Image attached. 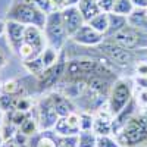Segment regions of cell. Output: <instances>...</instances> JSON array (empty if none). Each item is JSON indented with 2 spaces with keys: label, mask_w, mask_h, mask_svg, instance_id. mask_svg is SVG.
<instances>
[{
  "label": "cell",
  "mask_w": 147,
  "mask_h": 147,
  "mask_svg": "<svg viewBox=\"0 0 147 147\" xmlns=\"http://www.w3.org/2000/svg\"><path fill=\"white\" fill-rule=\"evenodd\" d=\"M6 21H15L25 27L44 28L47 21V13H44L37 6L25 2V0H15L7 10Z\"/></svg>",
  "instance_id": "obj_1"
},
{
  "label": "cell",
  "mask_w": 147,
  "mask_h": 147,
  "mask_svg": "<svg viewBox=\"0 0 147 147\" xmlns=\"http://www.w3.org/2000/svg\"><path fill=\"white\" fill-rule=\"evenodd\" d=\"M116 140L122 147H137L147 143V119L140 113L134 115L116 134Z\"/></svg>",
  "instance_id": "obj_2"
},
{
  "label": "cell",
  "mask_w": 147,
  "mask_h": 147,
  "mask_svg": "<svg viewBox=\"0 0 147 147\" xmlns=\"http://www.w3.org/2000/svg\"><path fill=\"white\" fill-rule=\"evenodd\" d=\"M132 87L131 82L125 78H118L112 84V88L107 96V106L113 116H116L119 112H122L132 100Z\"/></svg>",
  "instance_id": "obj_3"
},
{
  "label": "cell",
  "mask_w": 147,
  "mask_h": 147,
  "mask_svg": "<svg viewBox=\"0 0 147 147\" xmlns=\"http://www.w3.org/2000/svg\"><path fill=\"white\" fill-rule=\"evenodd\" d=\"M66 63H68L66 53L63 50H60L57 62L53 66L43 71L40 75L37 77V90H38L40 93H44V91L52 90L53 87H56V85H59L60 81H62L63 77H65Z\"/></svg>",
  "instance_id": "obj_4"
},
{
  "label": "cell",
  "mask_w": 147,
  "mask_h": 147,
  "mask_svg": "<svg viewBox=\"0 0 147 147\" xmlns=\"http://www.w3.org/2000/svg\"><path fill=\"white\" fill-rule=\"evenodd\" d=\"M43 31L47 40V46L56 49V50H62V46L68 38V34L63 27L60 10H53L50 13H47V21Z\"/></svg>",
  "instance_id": "obj_5"
},
{
  "label": "cell",
  "mask_w": 147,
  "mask_h": 147,
  "mask_svg": "<svg viewBox=\"0 0 147 147\" xmlns=\"http://www.w3.org/2000/svg\"><path fill=\"white\" fill-rule=\"evenodd\" d=\"M97 49H99L109 60H112L113 63L121 65V66H127L134 60L132 50L121 46L113 38H105L99 46H97Z\"/></svg>",
  "instance_id": "obj_6"
},
{
  "label": "cell",
  "mask_w": 147,
  "mask_h": 147,
  "mask_svg": "<svg viewBox=\"0 0 147 147\" xmlns=\"http://www.w3.org/2000/svg\"><path fill=\"white\" fill-rule=\"evenodd\" d=\"M109 38H113L116 43L132 52L138 50V49H147V32L134 28L131 25H127L125 28H122L119 32H116L113 37H109Z\"/></svg>",
  "instance_id": "obj_7"
},
{
  "label": "cell",
  "mask_w": 147,
  "mask_h": 147,
  "mask_svg": "<svg viewBox=\"0 0 147 147\" xmlns=\"http://www.w3.org/2000/svg\"><path fill=\"white\" fill-rule=\"evenodd\" d=\"M37 119H38L40 131H52L59 119V115L56 113V109L53 106V102L50 96H44L37 103Z\"/></svg>",
  "instance_id": "obj_8"
},
{
  "label": "cell",
  "mask_w": 147,
  "mask_h": 147,
  "mask_svg": "<svg viewBox=\"0 0 147 147\" xmlns=\"http://www.w3.org/2000/svg\"><path fill=\"white\" fill-rule=\"evenodd\" d=\"M71 40L74 43H77L80 46H85V47H97L103 40L105 35L100 34L99 31H96L93 27H90L88 24H84V25L71 37Z\"/></svg>",
  "instance_id": "obj_9"
},
{
  "label": "cell",
  "mask_w": 147,
  "mask_h": 147,
  "mask_svg": "<svg viewBox=\"0 0 147 147\" xmlns=\"http://www.w3.org/2000/svg\"><path fill=\"white\" fill-rule=\"evenodd\" d=\"M60 15H62V22H63L65 31L69 38L85 24L81 12L78 10L77 6H68V7L62 9L60 10Z\"/></svg>",
  "instance_id": "obj_10"
},
{
  "label": "cell",
  "mask_w": 147,
  "mask_h": 147,
  "mask_svg": "<svg viewBox=\"0 0 147 147\" xmlns=\"http://www.w3.org/2000/svg\"><path fill=\"white\" fill-rule=\"evenodd\" d=\"M25 25H22L15 21H6L5 22V35L10 49L15 53H18L19 47L24 44V37H25Z\"/></svg>",
  "instance_id": "obj_11"
},
{
  "label": "cell",
  "mask_w": 147,
  "mask_h": 147,
  "mask_svg": "<svg viewBox=\"0 0 147 147\" xmlns=\"http://www.w3.org/2000/svg\"><path fill=\"white\" fill-rule=\"evenodd\" d=\"M24 43L32 47L37 56H40L43 50L47 47V40L43 28L38 27H27L25 28V37H24Z\"/></svg>",
  "instance_id": "obj_12"
},
{
  "label": "cell",
  "mask_w": 147,
  "mask_h": 147,
  "mask_svg": "<svg viewBox=\"0 0 147 147\" xmlns=\"http://www.w3.org/2000/svg\"><path fill=\"white\" fill-rule=\"evenodd\" d=\"M49 96H50V99L53 102V106L56 109V113L59 115V118H63V116L71 115L72 112H77L75 105L72 103V100L60 91H52Z\"/></svg>",
  "instance_id": "obj_13"
},
{
  "label": "cell",
  "mask_w": 147,
  "mask_h": 147,
  "mask_svg": "<svg viewBox=\"0 0 147 147\" xmlns=\"http://www.w3.org/2000/svg\"><path fill=\"white\" fill-rule=\"evenodd\" d=\"M77 7L81 12V15H82L85 24H87L88 21H91L96 15H99L102 12L99 3H97V0H80Z\"/></svg>",
  "instance_id": "obj_14"
},
{
  "label": "cell",
  "mask_w": 147,
  "mask_h": 147,
  "mask_svg": "<svg viewBox=\"0 0 147 147\" xmlns=\"http://www.w3.org/2000/svg\"><path fill=\"white\" fill-rule=\"evenodd\" d=\"M127 25H128L127 16H122V15L113 13V12H109V27H107V31L105 34V38L113 37L116 32H119L122 28H125Z\"/></svg>",
  "instance_id": "obj_15"
},
{
  "label": "cell",
  "mask_w": 147,
  "mask_h": 147,
  "mask_svg": "<svg viewBox=\"0 0 147 147\" xmlns=\"http://www.w3.org/2000/svg\"><path fill=\"white\" fill-rule=\"evenodd\" d=\"M128 19V25L138 28L147 32V9H138L136 7L131 13L127 16Z\"/></svg>",
  "instance_id": "obj_16"
},
{
  "label": "cell",
  "mask_w": 147,
  "mask_h": 147,
  "mask_svg": "<svg viewBox=\"0 0 147 147\" xmlns=\"http://www.w3.org/2000/svg\"><path fill=\"white\" fill-rule=\"evenodd\" d=\"M24 136H27V137H32L35 136L37 132L40 131V125H38V119H37V115L32 116L31 113L27 116V119L22 122V125L18 128Z\"/></svg>",
  "instance_id": "obj_17"
},
{
  "label": "cell",
  "mask_w": 147,
  "mask_h": 147,
  "mask_svg": "<svg viewBox=\"0 0 147 147\" xmlns=\"http://www.w3.org/2000/svg\"><path fill=\"white\" fill-rule=\"evenodd\" d=\"M53 132L56 134V136H59V137H69V136H78L81 131L72 128L68 124L66 118H59L57 122H56V125H55V128H53Z\"/></svg>",
  "instance_id": "obj_18"
},
{
  "label": "cell",
  "mask_w": 147,
  "mask_h": 147,
  "mask_svg": "<svg viewBox=\"0 0 147 147\" xmlns=\"http://www.w3.org/2000/svg\"><path fill=\"white\" fill-rule=\"evenodd\" d=\"M90 27H93L96 31H99L100 34H106L107 27H109V13L107 12H100L99 15H96L91 21L87 22Z\"/></svg>",
  "instance_id": "obj_19"
},
{
  "label": "cell",
  "mask_w": 147,
  "mask_h": 147,
  "mask_svg": "<svg viewBox=\"0 0 147 147\" xmlns=\"http://www.w3.org/2000/svg\"><path fill=\"white\" fill-rule=\"evenodd\" d=\"M77 147H97V136L93 131H81Z\"/></svg>",
  "instance_id": "obj_20"
},
{
  "label": "cell",
  "mask_w": 147,
  "mask_h": 147,
  "mask_svg": "<svg viewBox=\"0 0 147 147\" xmlns=\"http://www.w3.org/2000/svg\"><path fill=\"white\" fill-rule=\"evenodd\" d=\"M134 9L136 7H134L131 0H115L112 12L113 13H118V15H122V16H128Z\"/></svg>",
  "instance_id": "obj_21"
},
{
  "label": "cell",
  "mask_w": 147,
  "mask_h": 147,
  "mask_svg": "<svg viewBox=\"0 0 147 147\" xmlns=\"http://www.w3.org/2000/svg\"><path fill=\"white\" fill-rule=\"evenodd\" d=\"M24 66H25V69H27L30 74H32V75H35V77H38L40 74L44 71V65H43V62H41L40 56L35 57V59H31V60L24 62Z\"/></svg>",
  "instance_id": "obj_22"
},
{
  "label": "cell",
  "mask_w": 147,
  "mask_h": 147,
  "mask_svg": "<svg viewBox=\"0 0 147 147\" xmlns=\"http://www.w3.org/2000/svg\"><path fill=\"white\" fill-rule=\"evenodd\" d=\"M94 125V115L88 110H82L80 112V127L81 131H93Z\"/></svg>",
  "instance_id": "obj_23"
},
{
  "label": "cell",
  "mask_w": 147,
  "mask_h": 147,
  "mask_svg": "<svg viewBox=\"0 0 147 147\" xmlns=\"http://www.w3.org/2000/svg\"><path fill=\"white\" fill-rule=\"evenodd\" d=\"M15 100H16L15 96L2 94V96H0V109H2L5 113L15 110Z\"/></svg>",
  "instance_id": "obj_24"
},
{
  "label": "cell",
  "mask_w": 147,
  "mask_h": 147,
  "mask_svg": "<svg viewBox=\"0 0 147 147\" xmlns=\"http://www.w3.org/2000/svg\"><path fill=\"white\" fill-rule=\"evenodd\" d=\"M56 147H77L78 136H69V137H59L55 134Z\"/></svg>",
  "instance_id": "obj_25"
},
{
  "label": "cell",
  "mask_w": 147,
  "mask_h": 147,
  "mask_svg": "<svg viewBox=\"0 0 147 147\" xmlns=\"http://www.w3.org/2000/svg\"><path fill=\"white\" fill-rule=\"evenodd\" d=\"M97 147H122L116 137L112 136H99L97 137Z\"/></svg>",
  "instance_id": "obj_26"
},
{
  "label": "cell",
  "mask_w": 147,
  "mask_h": 147,
  "mask_svg": "<svg viewBox=\"0 0 147 147\" xmlns=\"http://www.w3.org/2000/svg\"><path fill=\"white\" fill-rule=\"evenodd\" d=\"M55 134V132H53ZM35 147H56V140H55V136H49L43 131V134L37 138L35 141Z\"/></svg>",
  "instance_id": "obj_27"
},
{
  "label": "cell",
  "mask_w": 147,
  "mask_h": 147,
  "mask_svg": "<svg viewBox=\"0 0 147 147\" xmlns=\"http://www.w3.org/2000/svg\"><path fill=\"white\" fill-rule=\"evenodd\" d=\"M21 91V85L18 81H6L3 84V94H9V96H18V93Z\"/></svg>",
  "instance_id": "obj_28"
},
{
  "label": "cell",
  "mask_w": 147,
  "mask_h": 147,
  "mask_svg": "<svg viewBox=\"0 0 147 147\" xmlns=\"http://www.w3.org/2000/svg\"><path fill=\"white\" fill-rule=\"evenodd\" d=\"M31 109H32L31 100L25 99V97H16V100H15V110H21V112L30 113Z\"/></svg>",
  "instance_id": "obj_29"
},
{
  "label": "cell",
  "mask_w": 147,
  "mask_h": 147,
  "mask_svg": "<svg viewBox=\"0 0 147 147\" xmlns=\"http://www.w3.org/2000/svg\"><path fill=\"white\" fill-rule=\"evenodd\" d=\"M132 99H134V102H136V105H137L138 107L144 109V107L147 106V90L138 88L137 93L132 96Z\"/></svg>",
  "instance_id": "obj_30"
},
{
  "label": "cell",
  "mask_w": 147,
  "mask_h": 147,
  "mask_svg": "<svg viewBox=\"0 0 147 147\" xmlns=\"http://www.w3.org/2000/svg\"><path fill=\"white\" fill-rule=\"evenodd\" d=\"M97 3H99L102 12H112L113 9V5H115V0H97Z\"/></svg>",
  "instance_id": "obj_31"
},
{
  "label": "cell",
  "mask_w": 147,
  "mask_h": 147,
  "mask_svg": "<svg viewBox=\"0 0 147 147\" xmlns=\"http://www.w3.org/2000/svg\"><path fill=\"white\" fill-rule=\"evenodd\" d=\"M55 10H62L66 7V0H50Z\"/></svg>",
  "instance_id": "obj_32"
},
{
  "label": "cell",
  "mask_w": 147,
  "mask_h": 147,
  "mask_svg": "<svg viewBox=\"0 0 147 147\" xmlns=\"http://www.w3.org/2000/svg\"><path fill=\"white\" fill-rule=\"evenodd\" d=\"M137 74H138V77H147V63L146 62H141L137 65Z\"/></svg>",
  "instance_id": "obj_33"
},
{
  "label": "cell",
  "mask_w": 147,
  "mask_h": 147,
  "mask_svg": "<svg viewBox=\"0 0 147 147\" xmlns=\"http://www.w3.org/2000/svg\"><path fill=\"white\" fill-rule=\"evenodd\" d=\"M7 63V52L3 47H0V68H3Z\"/></svg>",
  "instance_id": "obj_34"
},
{
  "label": "cell",
  "mask_w": 147,
  "mask_h": 147,
  "mask_svg": "<svg viewBox=\"0 0 147 147\" xmlns=\"http://www.w3.org/2000/svg\"><path fill=\"white\" fill-rule=\"evenodd\" d=\"M136 84H137L138 88L147 90V77H137L136 78Z\"/></svg>",
  "instance_id": "obj_35"
},
{
  "label": "cell",
  "mask_w": 147,
  "mask_h": 147,
  "mask_svg": "<svg viewBox=\"0 0 147 147\" xmlns=\"http://www.w3.org/2000/svg\"><path fill=\"white\" fill-rule=\"evenodd\" d=\"M134 7H138V9H147V0H131Z\"/></svg>",
  "instance_id": "obj_36"
},
{
  "label": "cell",
  "mask_w": 147,
  "mask_h": 147,
  "mask_svg": "<svg viewBox=\"0 0 147 147\" xmlns=\"http://www.w3.org/2000/svg\"><path fill=\"white\" fill-rule=\"evenodd\" d=\"M80 0H66V7L68 6H77Z\"/></svg>",
  "instance_id": "obj_37"
},
{
  "label": "cell",
  "mask_w": 147,
  "mask_h": 147,
  "mask_svg": "<svg viewBox=\"0 0 147 147\" xmlns=\"http://www.w3.org/2000/svg\"><path fill=\"white\" fill-rule=\"evenodd\" d=\"M3 122H5V112H3L2 109H0V128H2Z\"/></svg>",
  "instance_id": "obj_38"
},
{
  "label": "cell",
  "mask_w": 147,
  "mask_h": 147,
  "mask_svg": "<svg viewBox=\"0 0 147 147\" xmlns=\"http://www.w3.org/2000/svg\"><path fill=\"white\" fill-rule=\"evenodd\" d=\"M3 34H5V22L0 21V37H2Z\"/></svg>",
  "instance_id": "obj_39"
},
{
  "label": "cell",
  "mask_w": 147,
  "mask_h": 147,
  "mask_svg": "<svg viewBox=\"0 0 147 147\" xmlns=\"http://www.w3.org/2000/svg\"><path fill=\"white\" fill-rule=\"evenodd\" d=\"M141 115H143V116H144V118L147 119V106H146V107H144V109L141 110Z\"/></svg>",
  "instance_id": "obj_40"
},
{
  "label": "cell",
  "mask_w": 147,
  "mask_h": 147,
  "mask_svg": "<svg viewBox=\"0 0 147 147\" xmlns=\"http://www.w3.org/2000/svg\"><path fill=\"white\" fill-rule=\"evenodd\" d=\"M3 143H5V140H3V136H2V132H0V147L3 146Z\"/></svg>",
  "instance_id": "obj_41"
},
{
  "label": "cell",
  "mask_w": 147,
  "mask_h": 147,
  "mask_svg": "<svg viewBox=\"0 0 147 147\" xmlns=\"http://www.w3.org/2000/svg\"><path fill=\"white\" fill-rule=\"evenodd\" d=\"M3 94V84H0V96Z\"/></svg>",
  "instance_id": "obj_42"
}]
</instances>
